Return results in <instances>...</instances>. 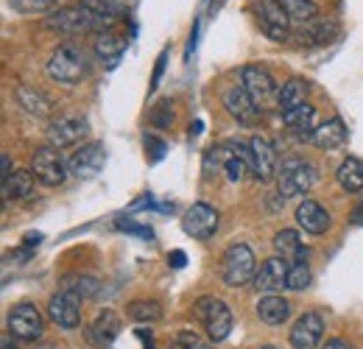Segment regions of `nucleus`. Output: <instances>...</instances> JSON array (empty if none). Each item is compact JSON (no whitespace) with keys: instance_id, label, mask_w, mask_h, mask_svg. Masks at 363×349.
I'll list each match as a JSON object with an SVG mask.
<instances>
[{"instance_id":"f704fd0d","label":"nucleus","mask_w":363,"mask_h":349,"mask_svg":"<svg viewBox=\"0 0 363 349\" xmlns=\"http://www.w3.org/2000/svg\"><path fill=\"white\" fill-rule=\"evenodd\" d=\"M145 151H148V160L151 162H160L165 157V143L154 134H145Z\"/></svg>"},{"instance_id":"cd10ccee","label":"nucleus","mask_w":363,"mask_h":349,"mask_svg":"<svg viewBox=\"0 0 363 349\" xmlns=\"http://www.w3.org/2000/svg\"><path fill=\"white\" fill-rule=\"evenodd\" d=\"M305 92H308V84L302 82V79H291V82H285L282 87H279V112H291V109H296V106H302L305 104Z\"/></svg>"},{"instance_id":"423d86ee","label":"nucleus","mask_w":363,"mask_h":349,"mask_svg":"<svg viewBox=\"0 0 363 349\" xmlns=\"http://www.w3.org/2000/svg\"><path fill=\"white\" fill-rule=\"evenodd\" d=\"M240 84L249 92V98L255 101V106L263 112L274 104H279V87L274 82V76L266 67H257V65H246L243 73H240Z\"/></svg>"},{"instance_id":"c9c22d12","label":"nucleus","mask_w":363,"mask_h":349,"mask_svg":"<svg viewBox=\"0 0 363 349\" xmlns=\"http://www.w3.org/2000/svg\"><path fill=\"white\" fill-rule=\"evenodd\" d=\"M118 229H123V232H132V235H140L143 240H151V238H154L151 226H140V223H135V221H129V218L118 221Z\"/></svg>"},{"instance_id":"a18cd8bd","label":"nucleus","mask_w":363,"mask_h":349,"mask_svg":"<svg viewBox=\"0 0 363 349\" xmlns=\"http://www.w3.org/2000/svg\"><path fill=\"white\" fill-rule=\"evenodd\" d=\"M257 349H277V347H272V344H266V347H257Z\"/></svg>"},{"instance_id":"5701e85b","label":"nucleus","mask_w":363,"mask_h":349,"mask_svg":"<svg viewBox=\"0 0 363 349\" xmlns=\"http://www.w3.org/2000/svg\"><path fill=\"white\" fill-rule=\"evenodd\" d=\"M274 249H277V255L279 257H285V260H294V262H305L308 260V246L302 243V238L294 232V229H282V232H277V238H274Z\"/></svg>"},{"instance_id":"473e14b6","label":"nucleus","mask_w":363,"mask_h":349,"mask_svg":"<svg viewBox=\"0 0 363 349\" xmlns=\"http://www.w3.org/2000/svg\"><path fill=\"white\" fill-rule=\"evenodd\" d=\"M308 285H311V268H308V262H291L285 288L288 291H305Z\"/></svg>"},{"instance_id":"4468645a","label":"nucleus","mask_w":363,"mask_h":349,"mask_svg":"<svg viewBox=\"0 0 363 349\" xmlns=\"http://www.w3.org/2000/svg\"><path fill=\"white\" fill-rule=\"evenodd\" d=\"M321 336H324V318L318 313H302L291 327V347L316 349L321 344Z\"/></svg>"},{"instance_id":"dca6fc26","label":"nucleus","mask_w":363,"mask_h":349,"mask_svg":"<svg viewBox=\"0 0 363 349\" xmlns=\"http://www.w3.org/2000/svg\"><path fill=\"white\" fill-rule=\"evenodd\" d=\"M249 154H252V174L257 176L260 182H269L277 174V154H274V145L266 137H252L249 143Z\"/></svg>"},{"instance_id":"f03ea898","label":"nucleus","mask_w":363,"mask_h":349,"mask_svg":"<svg viewBox=\"0 0 363 349\" xmlns=\"http://www.w3.org/2000/svg\"><path fill=\"white\" fill-rule=\"evenodd\" d=\"M48 76L59 84H79L87 76V56L76 45H59L48 59Z\"/></svg>"},{"instance_id":"393cba45","label":"nucleus","mask_w":363,"mask_h":349,"mask_svg":"<svg viewBox=\"0 0 363 349\" xmlns=\"http://www.w3.org/2000/svg\"><path fill=\"white\" fill-rule=\"evenodd\" d=\"M257 316H260V321L277 327V324H282L291 316V302L282 299V297H277V294H269V297H263L257 302Z\"/></svg>"},{"instance_id":"4c0bfd02","label":"nucleus","mask_w":363,"mask_h":349,"mask_svg":"<svg viewBox=\"0 0 363 349\" xmlns=\"http://www.w3.org/2000/svg\"><path fill=\"white\" fill-rule=\"evenodd\" d=\"M165 59H168V50H162L160 53V59H157V67H154V76H151V92L160 87V79H162V70H165Z\"/></svg>"},{"instance_id":"7ed1b4c3","label":"nucleus","mask_w":363,"mask_h":349,"mask_svg":"<svg viewBox=\"0 0 363 349\" xmlns=\"http://www.w3.org/2000/svg\"><path fill=\"white\" fill-rule=\"evenodd\" d=\"M257 274V262H255V252L246 243H232L224 257H221V279L229 288H243L249 282H255Z\"/></svg>"},{"instance_id":"20e7f679","label":"nucleus","mask_w":363,"mask_h":349,"mask_svg":"<svg viewBox=\"0 0 363 349\" xmlns=\"http://www.w3.org/2000/svg\"><path fill=\"white\" fill-rule=\"evenodd\" d=\"M316 168L299 157H291L282 162V171L277 176V187H279V196L285 199H294V196H302L308 193L313 184H316Z\"/></svg>"},{"instance_id":"2f4dec72","label":"nucleus","mask_w":363,"mask_h":349,"mask_svg":"<svg viewBox=\"0 0 363 349\" xmlns=\"http://www.w3.org/2000/svg\"><path fill=\"white\" fill-rule=\"evenodd\" d=\"M65 291H73L76 297H82V299H92L95 294H98V279L95 277H67L65 279Z\"/></svg>"},{"instance_id":"39448f33","label":"nucleus","mask_w":363,"mask_h":349,"mask_svg":"<svg viewBox=\"0 0 363 349\" xmlns=\"http://www.w3.org/2000/svg\"><path fill=\"white\" fill-rule=\"evenodd\" d=\"M31 174L37 176V182H43L48 187H59L70 176V162L65 160L62 148L43 145L31 157Z\"/></svg>"},{"instance_id":"aec40b11","label":"nucleus","mask_w":363,"mask_h":349,"mask_svg":"<svg viewBox=\"0 0 363 349\" xmlns=\"http://www.w3.org/2000/svg\"><path fill=\"white\" fill-rule=\"evenodd\" d=\"M282 123H285V129L294 131L296 137H313V131L318 129L316 123V109L311 106V104H302V106H296V109H291V112H282Z\"/></svg>"},{"instance_id":"9d476101","label":"nucleus","mask_w":363,"mask_h":349,"mask_svg":"<svg viewBox=\"0 0 363 349\" xmlns=\"http://www.w3.org/2000/svg\"><path fill=\"white\" fill-rule=\"evenodd\" d=\"M218 210L216 207H210V204H204V201H199V204H193L187 213H184V218H182V229L190 235V238H196V240H207V238H213L216 235V229H218Z\"/></svg>"},{"instance_id":"f8f14e48","label":"nucleus","mask_w":363,"mask_h":349,"mask_svg":"<svg viewBox=\"0 0 363 349\" xmlns=\"http://www.w3.org/2000/svg\"><path fill=\"white\" fill-rule=\"evenodd\" d=\"M87 121H82V118H59V121H53L50 126H48V145H53V148H67V145H76V143H82L84 137H87Z\"/></svg>"},{"instance_id":"4be33fe9","label":"nucleus","mask_w":363,"mask_h":349,"mask_svg":"<svg viewBox=\"0 0 363 349\" xmlns=\"http://www.w3.org/2000/svg\"><path fill=\"white\" fill-rule=\"evenodd\" d=\"M311 140L316 143V148H321V151H335L347 140V126H344L341 118H330V121L318 123V129L313 131Z\"/></svg>"},{"instance_id":"b1692460","label":"nucleus","mask_w":363,"mask_h":349,"mask_svg":"<svg viewBox=\"0 0 363 349\" xmlns=\"http://www.w3.org/2000/svg\"><path fill=\"white\" fill-rule=\"evenodd\" d=\"M123 50H126V40H123V37H118V34H112V31H101V34H98V40H95V56H98L106 67H115V65L121 62Z\"/></svg>"},{"instance_id":"2eb2a0df","label":"nucleus","mask_w":363,"mask_h":349,"mask_svg":"<svg viewBox=\"0 0 363 349\" xmlns=\"http://www.w3.org/2000/svg\"><path fill=\"white\" fill-rule=\"evenodd\" d=\"M224 106H227V112L238 121V123H243V126H252L255 121H257V106H255V101L249 98V92L243 89V84H235V87H227L224 89Z\"/></svg>"},{"instance_id":"f257e3e1","label":"nucleus","mask_w":363,"mask_h":349,"mask_svg":"<svg viewBox=\"0 0 363 349\" xmlns=\"http://www.w3.org/2000/svg\"><path fill=\"white\" fill-rule=\"evenodd\" d=\"M121 14V6L112 0H82L70 9H59L48 14L45 26L62 34H82V31H106Z\"/></svg>"},{"instance_id":"6ab92c4d","label":"nucleus","mask_w":363,"mask_h":349,"mask_svg":"<svg viewBox=\"0 0 363 349\" xmlns=\"http://www.w3.org/2000/svg\"><path fill=\"white\" fill-rule=\"evenodd\" d=\"M296 223H299L305 232H311V235H321V232H327V226H330V213H327L318 201L305 199V201L296 207Z\"/></svg>"},{"instance_id":"a211bd4d","label":"nucleus","mask_w":363,"mask_h":349,"mask_svg":"<svg viewBox=\"0 0 363 349\" xmlns=\"http://www.w3.org/2000/svg\"><path fill=\"white\" fill-rule=\"evenodd\" d=\"M121 336V316L115 310H101L87 330V338L98 347H109Z\"/></svg>"},{"instance_id":"37998d69","label":"nucleus","mask_w":363,"mask_h":349,"mask_svg":"<svg viewBox=\"0 0 363 349\" xmlns=\"http://www.w3.org/2000/svg\"><path fill=\"white\" fill-rule=\"evenodd\" d=\"M168 349H187V347H184V344H182L179 338H177V341H174V344H171V347H168Z\"/></svg>"},{"instance_id":"e433bc0d","label":"nucleus","mask_w":363,"mask_h":349,"mask_svg":"<svg viewBox=\"0 0 363 349\" xmlns=\"http://www.w3.org/2000/svg\"><path fill=\"white\" fill-rule=\"evenodd\" d=\"M14 3V9H20V11H43V9H48V6H53L56 0H11Z\"/></svg>"},{"instance_id":"72a5a7b5","label":"nucleus","mask_w":363,"mask_h":349,"mask_svg":"<svg viewBox=\"0 0 363 349\" xmlns=\"http://www.w3.org/2000/svg\"><path fill=\"white\" fill-rule=\"evenodd\" d=\"M151 123L160 126V129H168V126L174 123V106H171V101H160V104L154 106V112H151Z\"/></svg>"},{"instance_id":"ddd939ff","label":"nucleus","mask_w":363,"mask_h":349,"mask_svg":"<svg viewBox=\"0 0 363 349\" xmlns=\"http://www.w3.org/2000/svg\"><path fill=\"white\" fill-rule=\"evenodd\" d=\"M104 162H106L104 145L101 143H87L70 157V174L76 179H95L104 171Z\"/></svg>"},{"instance_id":"c03bdc74","label":"nucleus","mask_w":363,"mask_h":349,"mask_svg":"<svg viewBox=\"0 0 363 349\" xmlns=\"http://www.w3.org/2000/svg\"><path fill=\"white\" fill-rule=\"evenodd\" d=\"M196 349H216V347H204V344H199Z\"/></svg>"},{"instance_id":"f3484780","label":"nucleus","mask_w":363,"mask_h":349,"mask_svg":"<svg viewBox=\"0 0 363 349\" xmlns=\"http://www.w3.org/2000/svg\"><path fill=\"white\" fill-rule=\"evenodd\" d=\"M288 268H291V262L285 260V257H279V255H277V257H269V260L257 268V274H255L257 291L274 294V291L285 288V282H288Z\"/></svg>"},{"instance_id":"0eeeda50","label":"nucleus","mask_w":363,"mask_h":349,"mask_svg":"<svg viewBox=\"0 0 363 349\" xmlns=\"http://www.w3.org/2000/svg\"><path fill=\"white\" fill-rule=\"evenodd\" d=\"M193 316L204 324L207 336L213 341H224L229 333H232V313L229 307L216 299V297H201L196 305H193Z\"/></svg>"},{"instance_id":"7c9ffc66","label":"nucleus","mask_w":363,"mask_h":349,"mask_svg":"<svg viewBox=\"0 0 363 349\" xmlns=\"http://www.w3.org/2000/svg\"><path fill=\"white\" fill-rule=\"evenodd\" d=\"M279 6L288 11L291 20H302V23L316 20V14H318V9L313 0H279Z\"/></svg>"},{"instance_id":"a878e982","label":"nucleus","mask_w":363,"mask_h":349,"mask_svg":"<svg viewBox=\"0 0 363 349\" xmlns=\"http://www.w3.org/2000/svg\"><path fill=\"white\" fill-rule=\"evenodd\" d=\"M34 179L37 176L28 171H11V176L3 179V199H28L34 193Z\"/></svg>"},{"instance_id":"a19ab883","label":"nucleus","mask_w":363,"mask_h":349,"mask_svg":"<svg viewBox=\"0 0 363 349\" xmlns=\"http://www.w3.org/2000/svg\"><path fill=\"white\" fill-rule=\"evenodd\" d=\"M43 243V235L40 232H28L26 235V246H40Z\"/></svg>"},{"instance_id":"79ce46f5","label":"nucleus","mask_w":363,"mask_h":349,"mask_svg":"<svg viewBox=\"0 0 363 349\" xmlns=\"http://www.w3.org/2000/svg\"><path fill=\"white\" fill-rule=\"evenodd\" d=\"M352 223H363V204H358V207H355V213H352Z\"/></svg>"},{"instance_id":"1a4fd4ad","label":"nucleus","mask_w":363,"mask_h":349,"mask_svg":"<svg viewBox=\"0 0 363 349\" xmlns=\"http://www.w3.org/2000/svg\"><path fill=\"white\" fill-rule=\"evenodd\" d=\"M48 316L56 327L62 330H76L82 321V297H76L73 291H59L56 297H50L48 302Z\"/></svg>"},{"instance_id":"bb28decb","label":"nucleus","mask_w":363,"mask_h":349,"mask_svg":"<svg viewBox=\"0 0 363 349\" xmlns=\"http://www.w3.org/2000/svg\"><path fill=\"white\" fill-rule=\"evenodd\" d=\"M338 184L347 190V193H361L363 190V160L358 157H347L338 168Z\"/></svg>"},{"instance_id":"6e6552de","label":"nucleus","mask_w":363,"mask_h":349,"mask_svg":"<svg viewBox=\"0 0 363 349\" xmlns=\"http://www.w3.org/2000/svg\"><path fill=\"white\" fill-rule=\"evenodd\" d=\"M43 333H45V321L34 305H17L9 313V336L20 341H37L43 338Z\"/></svg>"},{"instance_id":"58836bf2","label":"nucleus","mask_w":363,"mask_h":349,"mask_svg":"<svg viewBox=\"0 0 363 349\" xmlns=\"http://www.w3.org/2000/svg\"><path fill=\"white\" fill-rule=\"evenodd\" d=\"M168 262H171L174 268H182V265H184V252H182V249H174V252L168 255Z\"/></svg>"},{"instance_id":"ea45409f","label":"nucleus","mask_w":363,"mask_h":349,"mask_svg":"<svg viewBox=\"0 0 363 349\" xmlns=\"http://www.w3.org/2000/svg\"><path fill=\"white\" fill-rule=\"evenodd\" d=\"M324 349H355L352 344H347L344 338H330L327 344H324Z\"/></svg>"},{"instance_id":"412c9836","label":"nucleus","mask_w":363,"mask_h":349,"mask_svg":"<svg viewBox=\"0 0 363 349\" xmlns=\"http://www.w3.org/2000/svg\"><path fill=\"white\" fill-rule=\"evenodd\" d=\"M14 98H17V104H20L28 115H37V118H48V115H50V109H53L50 98H48L40 87L20 84V87L14 89Z\"/></svg>"},{"instance_id":"c756f323","label":"nucleus","mask_w":363,"mask_h":349,"mask_svg":"<svg viewBox=\"0 0 363 349\" xmlns=\"http://www.w3.org/2000/svg\"><path fill=\"white\" fill-rule=\"evenodd\" d=\"M126 313H129V318H135L140 324H151V321L162 318V307L154 299H135V302H129Z\"/></svg>"},{"instance_id":"c85d7f7f","label":"nucleus","mask_w":363,"mask_h":349,"mask_svg":"<svg viewBox=\"0 0 363 349\" xmlns=\"http://www.w3.org/2000/svg\"><path fill=\"white\" fill-rule=\"evenodd\" d=\"M338 34V26L330 23V20H311L305 28H302V43L305 45H324L330 40H335Z\"/></svg>"},{"instance_id":"9b49d317","label":"nucleus","mask_w":363,"mask_h":349,"mask_svg":"<svg viewBox=\"0 0 363 349\" xmlns=\"http://www.w3.org/2000/svg\"><path fill=\"white\" fill-rule=\"evenodd\" d=\"M257 20H260V28L272 40H277V43L288 40V34H291V17L279 6V0H260L257 3Z\"/></svg>"}]
</instances>
